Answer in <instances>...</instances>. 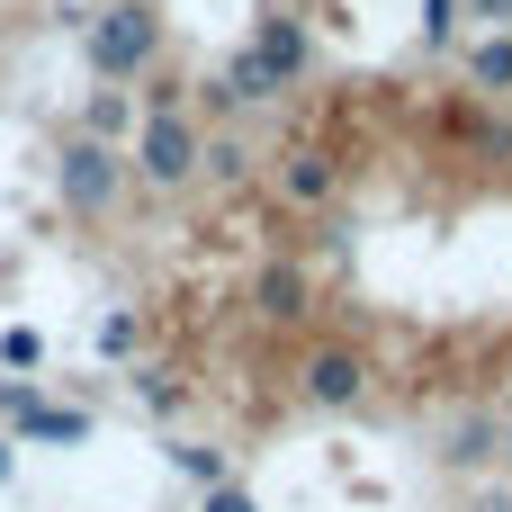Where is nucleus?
<instances>
[{
	"label": "nucleus",
	"instance_id": "nucleus-2",
	"mask_svg": "<svg viewBox=\"0 0 512 512\" xmlns=\"http://www.w3.org/2000/svg\"><path fill=\"white\" fill-rule=\"evenodd\" d=\"M144 54H153V9H144V0H117V9L90 27V63H99L108 81H126Z\"/></svg>",
	"mask_w": 512,
	"mask_h": 512
},
{
	"label": "nucleus",
	"instance_id": "nucleus-7",
	"mask_svg": "<svg viewBox=\"0 0 512 512\" xmlns=\"http://www.w3.org/2000/svg\"><path fill=\"white\" fill-rule=\"evenodd\" d=\"M207 512H252V504H243V495H216V504H207Z\"/></svg>",
	"mask_w": 512,
	"mask_h": 512
},
{
	"label": "nucleus",
	"instance_id": "nucleus-1",
	"mask_svg": "<svg viewBox=\"0 0 512 512\" xmlns=\"http://www.w3.org/2000/svg\"><path fill=\"white\" fill-rule=\"evenodd\" d=\"M369 387H378V360H369L351 333H333V342H306V351H297V405L342 414V405H360Z\"/></svg>",
	"mask_w": 512,
	"mask_h": 512
},
{
	"label": "nucleus",
	"instance_id": "nucleus-8",
	"mask_svg": "<svg viewBox=\"0 0 512 512\" xmlns=\"http://www.w3.org/2000/svg\"><path fill=\"white\" fill-rule=\"evenodd\" d=\"M504 450H512V432H504Z\"/></svg>",
	"mask_w": 512,
	"mask_h": 512
},
{
	"label": "nucleus",
	"instance_id": "nucleus-9",
	"mask_svg": "<svg viewBox=\"0 0 512 512\" xmlns=\"http://www.w3.org/2000/svg\"><path fill=\"white\" fill-rule=\"evenodd\" d=\"M504 99H512V90H504Z\"/></svg>",
	"mask_w": 512,
	"mask_h": 512
},
{
	"label": "nucleus",
	"instance_id": "nucleus-3",
	"mask_svg": "<svg viewBox=\"0 0 512 512\" xmlns=\"http://www.w3.org/2000/svg\"><path fill=\"white\" fill-rule=\"evenodd\" d=\"M198 171V126L171 108V117H144V180L153 189H180Z\"/></svg>",
	"mask_w": 512,
	"mask_h": 512
},
{
	"label": "nucleus",
	"instance_id": "nucleus-4",
	"mask_svg": "<svg viewBox=\"0 0 512 512\" xmlns=\"http://www.w3.org/2000/svg\"><path fill=\"white\" fill-rule=\"evenodd\" d=\"M117 180H126V171H117L108 144H72V153H63V198H72L81 216H99V207L117 198Z\"/></svg>",
	"mask_w": 512,
	"mask_h": 512
},
{
	"label": "nucleus",
	"instance_id": "nucleus-5",
	"mask_svg": "<svg viewBox=\"0 0 512 512\" xmlns=\"http://www.w3.org/2000/svg\"><path fill=\"white\" fill-rule=\"evenodd\" d=\"M468 81H477V90H512V36L468 45Z\"/></svg>",
	"mask_w": 512,
	"mask_h": 512
},
{
	"label": "nucleus",
	"instance_id": "nucleus-6",
	"mask_svg": "<svg viewBox=\"0 0 512 512\" xmlns=\"http://www.w3.org/2000/svg\"><path fill=\"white\" fill-rule=\"evenodd\" d=\"M468 18H495V27H512V0H468Z\"/></svg>",
	"mask_w": 512,
	"mask_h": 512
}]
</instances>
